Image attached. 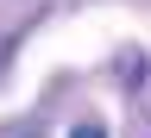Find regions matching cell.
Instances as JSON below:
<instances>
[{"instance_id": "1", "label": "cell", "mask_w": 151, "mask_h": 138, "mask_svg": "<svg viewBox=\"0 0 151 138\" xmlns=\"http://www.w3.org/2000/svg\"><path fill=\"white\" fill-rule=\"evenodd\" d=\"M69 138H107V126H101V119H82V126H76Z\"/></svg>"}]
</instances>
